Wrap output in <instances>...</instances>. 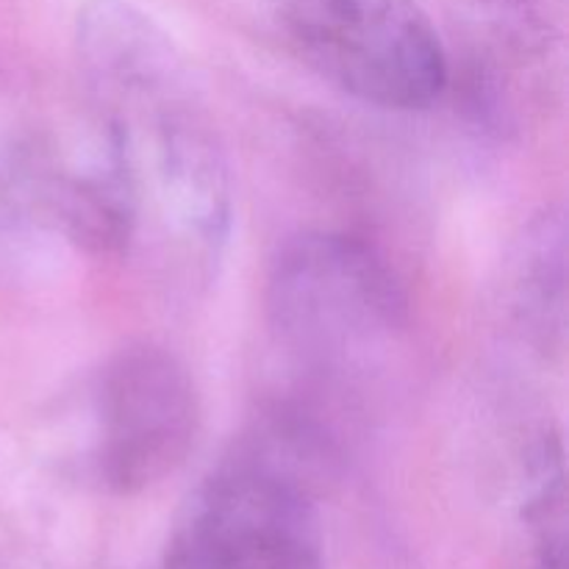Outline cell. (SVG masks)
<instances>
[{
    "label": "cell",
    "mask_w": 569,
    "mask_h": 569,
    "mask_svg": "<svg viewBox=\"0 0 569 569\" xmlns=\"http://www.w3.org/2000/svg\"><path fill=\"white\" fill-rule=\"evenodd\" d=\"M76 42L131 200L133 244L153 239L167 261L209 272L231 228V178L187 59L128 0H89Z\"/></svg>",
    "instance_id": "1"
},
{
    "label": "cell",
    "mask_w": 569,
    "mask_h": 569,
    "mask_svg": "<svg viewBox=\"0 0 569 569\" xmlns=\"http://www.w3.org/2000/svg\"><path fill=\"white\" fill-rule=\"evenodd\" d=\"M267 315L283 348L333 367L389 342L403 326L406 298L370 244L345 233H303L272 261Z\"/></svg>",
    "instance_id": "2"
},
{
    "label": "cell",
    "mask_w": 569,
    "mask_h": 569,
    "mask_svg": "<svg viewBox=\"0 0 569 569\" xmlns=\"http://www.w3.org/2000/svg\"><path fill=\"white\" fill-rule=\"evenodd\" d=\"M300 56L361 103L420 111L448 87V59L415 0H283Z\"/></svg>",
    "instance_id": "3"
},
{
    "label": "cell",
    "mask_w": 569,
    "mask_h": 569,
    "mask_svg": "<svg viewBox=\"0 0 569 569\" xmlns=\"http://www.w3.org/2000/svg\"><path fill=\"white\" fill-rule=\"evenodd\" d=\"M161 569H328L315 503L289 470L242 456L194 489Z\"/></svg>",
    "instance_id": "4"
},
{
    "label": "cell",
    "mask_w": 569,
    "mask_h": 569,
    "mask_svg": "<svg viewBox=\"0 0 569 569\" xmlns=\"http://www.w3.org/2000/svg\"><path fill=\"white\" fill-rule=\"evenodd\" d=\"M92 395V465L106 489L144 492L181 470L198 439L200 403L192 376L170 350H120Z\"/></svg>",
    "instance_id": "5"
},
{
    "label": "cell",
    "mask_w": 569,
    "mask_h": 569,
    "mask_svg": "<svg viewBox=\"0 0 569 569\" xmlns=\"http://www.w3.org/2000/svg\"><path fill=\"white\" fill-rule=\"evenodd\" d=\"M533 569H567V556L537 553V567Z\"/></svg>",
    "instance_id": "6"
}]
</instances>
